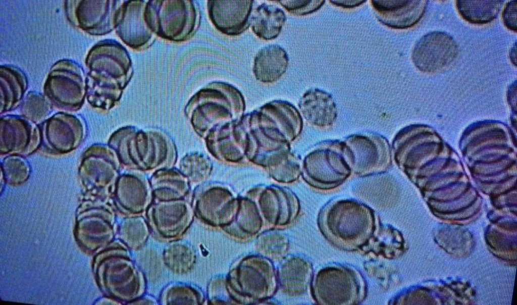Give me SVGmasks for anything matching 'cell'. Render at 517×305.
<instances>
[{"instance_id":"30bf717a","label":"cell","mask_w":517,"mask_h":305,"mask_svg":"<svg viewBox=\"0 0 517 305\" xmlns=\"http://www.w3.org/2000/svg\"><path fill=\"white\" fill-rule=\"evenodd\" d=\"M41 147L52 154H64L76 149L86 133L85 122L77 115L64 112L49 117L39 126Z\"/></svg>"},{"instance_id":"cb8c5ba5","label":"cell","mask_w":517,"mask_h":305,"mask_svg":"<svg viewBox=\"0 0 517 305\" xmlns=\"http://www.w3.org/2000/svg\"><path fill=\"white\" fill-rule=\"evenodd\" d=\"M402 245L400 234L396 229L391 225H383L379 223L363 250L392 259L401 253Z\"/></svg>"},{"instance_id":"7c38bea8","label":"cell","mask_w":517,"mask_h":305,"mask_svg":"<svg viewBox=\"0 0 517 305\" xmlns=\"http://www.w3.org/2000/svg\"><path fill=\"white\" fill-rule=\"evenodd\" d=\"M40 143V130L36 124L21 115L1 117V155H28L38 148Z\"/></svg>"},{"instance_id":"2e32d148","label":"cell","mask_w":517,"mask_h":305,"mask_svg":"<svg viewBox=\"0 0 517 305\" xmlns=\"http://www.w3.org/2000/svg\"><path fill=\"white\" fill-rule=\"evenodd\" d=\"M374 13L382 24L393 28L404 29L417 23L428 4L426 0L371 1Z\"/></svg>"},{"instance_id":"4fadbf2b","label":"cell","mask_w":517,"mask_h":305,"mask_svg":"<svg viewBox=\"0 0 517 305\" xmlns=\"http://www.w3.org/2000/svg\"><path fill=\"white\" fill-rule=\"evenodd\" d=\"M117 160L111 147L93 144L82 155L78 168L81 184L88 189H101L115 181Z\"/></svg>"},{"instance_id":"6da1fadb","label":"cell","mask_w":517,"mask_h":305,"mask_svg":"<svg viewBox=\"0 0 517 305\" xmlns=\"http://www.w3.org/2000/svg\"><path fill=\"white\" fill-rule=\"evenodd\" d=\"M85 62L88 103L95 108H112L132 76L127 50L116 41L101 40L90 48Z\"/></svg>"},{"instance_id":"ac0fdd59","label":"cell","mask_w":517,"mask_h":305,"mask_svg":"<svg viewBox=\"0 0 517 305\" xmlns=\"http://www.w3.org/2000/svg\"><path fill=\"white\" fill-rule=\"evenodd\" d=\"M313 269L307 260L298 257L285 259L279 265L277 274V282L281 289L290 295L304 293L311 285Z\"/></svg>"},{"instance_id":"4316f807","label":"cell","mask_w":517,"mask_h":305,"mask_svg":"<svg viewBox=\"0 0 517 305\" xmlns=\"http://www.w3.org/2000/svg\"><path fill=\"white\" fill-rule=\"evenodd\" d=\"M30 173V165L22 155H9L1 162V178L8 184H22L28 179Z\"/></svg>"},{"instance_id":"44dd1931","label":"cell","mask_w":517,"mask_h":305,"mask_svg":"<svg viewBox=\"0 0 517 305\" xmlns=\"http://www.w3.org/2000/svg\"><path fill=\"white\" fill-rule=\"evenodd\" d=\"M27 87V78L20 68L11 65H2L0 67L1 114L19 106Z\"/></svg>"},{"instance_id":"5bb4252c","label":"cell","mask_w":517,"mask_h":305,"mask_svg":"<svg viewBox=\"0 0 517 305\" xmlns=\"http://www.w3.org/2000/svg\"><path fill=\"white\" fill-rule=\"evenodd\" d=\"M253 0L208 2L210 18L215 27L227 35L236 36L250 25Z\"/></svg>"},{"instance_id":"603a6c76","label":"cell","mask_w":517,"mask_h":305,"mask_svg":"<svg viewBox=\"0 0 517 305\" xmlns=\"http://www.w3.org/2000/svg\"><path fill=\"white\" fill-rule=\"evenodd\" d=\"M262 225V219L256 206L249 200H242L239 202L232 221L222 228L235 237L246 238L257 233Z\"/></svg>"},{"instance_id":"277c9868","label":"cell","mask_w":517,"mask_h":305,"mask_svg":"<svg viewBox=\"0 0 517 305\" xmlns=\"http://www.w3.org/2000/svg\"><path fill=\"white\" fill-rule=\"evenodd\" d=\"M277 274L271 261L258 256L243 258L230 271L226 284L232 299L243 304L264 300L274 294Z\"/></svg>"},{"instance_id":"f1b7e54d","label":"cell","mask_w":517,"mask_h":305,"mask_svg":"<svg viewBox=\"0 0 517 305\" xmlns=\"http://www.w3.org/2000/svg\"><path fill=\"white\" fill-rule=\"evenodd\" d=\"M289 13L298 16L312 13L320 9L325 1H278Z\"/></svg>"},{"instance_id":"4dcf8cb0","label":"cell","mask_w":517,"mask_h":305,"mask_svg":"<svg viewBox=\"0 0 517 305\" xmlns=\"http://www.w3.org/2000/svg\"><path fill=\"white\" fill-rule=\"evenodd\" d=\"M334 5L344 8H353L358 6L366 1H330Z\"/></svg>"},{"instance_id":"d6986e66","label":"cell","mask_w":517,"mask_h":305,"mask_svg":"<svg viewBox=\"0 0 517 305\" xmlns=\"http://www.w3.org/2000/svg\"><path fill=\"white\" fill-rule=\"evenodd\" d=\"M262 215L267 222L274 225H285L297 216L299 205L294 195L284 192L266 191L259 201Z\"/></svg>"},{"instance_id":"3957f363","label":"cell","mask_w":517,"mask_h":305,"mask_svg":"<svg viewBox=\"0 0 517 305\" xmlns=\"http://www.w3.org/2000/svg\"><path fill=\"white\" fill-rule=\"evenodd\" d=\"M311 289L319 304L354 305L360 303L367 294V285L359 271L341 264H330L313 275Z\"/></svg>"},{"instance_id":"e0dca14e","label":"cell","mask_w":517,"mask_h":305,"mask_svg":"<svg viewBox=\"0 0 517 305\" xmlns=\"http://www.w3.org/2000/svg\"><path fill=\"white\" fill-rule=\"evenodd\" d=\"M298 106L306 120L318 127L332 126L337 117V108L332 95L317 88L307 90L300 99Z\"/></svg>"},{"instance_id":"484cf974","label":"cell","mask_w":517,"mask_h":305,"mask_svg":"<svg viewBox=\"0 0 517 305\" xmlns=\"http://www.w3.org/2000/svg\"><path fill=\"white\" fill-rule=\"evenodd\" d=\"M19 106L21 116L36 124L48 118L52 108L44 94L33 91L24 96Z\"/></svg>"},{"instance_id":"ffe728a7","label":"cell","mask_w":517,"mask_h":305,"mask_svg":"<svg viewBox=\"0 0 517 305\" xmlns=\"http://www.w3.org/2000/svg\"><path fill=\"white\" fill-rule=\"evenodd\" d=\"M288 63L286 50L278 44H270L261 48L256 54L253 72L257 80L272 83L285 73Z\"/></svg>"},{"instance_id":"f546056e","label":"cell","mask_w":517,"mask_h":305,"mask_svg":"<svg viewBox=\"0 0 517 305\" xmlns=\"http://www.w3.org/2000/svg\"><path fill=\"white\" fill-rule=\"evenodd\" d=\"M505 25L510 30L516 31V2L511 1L505 7L502 14Z\"/></svg>"},{"instance_id":"8fae6325","label":"cell","mask_w":517,"mask_h":305,"mask_svg":"<svg viewBox=\"0 0 517 305\" xmlns=\"http://www.w3.org/2000/svg\"><path fill=\"white\" fill-rule=\"evenodd\" d=\"M458 53L457 44L451 35L444 31H434L419 40L412 50V59L421 71L435 73L449 67Z\"/></svg>"},{"instance_id":"7a4b0ae2","label":"cell","mask_w":517,"mask_h":305,"mask_svg":"<svg viewBox=\"0 0 517 305\" xmlns=\"http://www.w3.org/2000/svg\"><path fill=\"white\" fill-rule=\"evenodd\" d=\"M379 224L370 207L352 199L328 202L318 217L319 228L325 238L346 251L363 250Z\"/></svg>"},{"instance_id":"5b68a950","label":"cell","mask_w":517,"mask_h":305,"mask_svg":"<svg viewBox=\"0 0 517 305\" xmlns=\"http://www.w3.org/2000/svg\"><path fill=\"white\" fill-rule=\"evenodd\" d=\"M303 173L307 183L320 190L332 189L344 183L352 172L341 141H326L318 145L305 157Z\"/></svg>"},{"instance_id":"83f0119b","label":"cell","mask_w":517,"mask_h":305,"mask_svg":"<svg viewBox=\"0 0 517 305\" xmlns=\"http://www.w3.org/2000/svg\"><path fill=\"white\" fill-rule=\"evenodd\" d=\"M289 242L284 235L276 232H267L258 238L256 245L262 254L271 257L279 256L288 249Z\"/></svg>"},{"instance_id":"8992f818","label":"cell","mask_w":517,"mask_h":305,"mask_svg":"<svg viewBox=\"0 0 517 305\" xmlns=\"http://www.w3.org/2000/svg\"><path fill=\"white\" fill-rule=\"evenodd\" d=\"M52 106L67 111L81 108L86 97V76L82 66L70 59L58 61L51 67L43 86Z\"/></svg>"},{"instance_id":"9a60e30c","label":"cell","mask_w":517,"mask_h":305,"mask_svg":"<svg viewBox=\"0 0 517 305\" xmlns=\"http://www.w3.org/2000/svg\"><path fill=\"white\" fill-rule=\"evenodd\" d=\"M146 3L129 1L123 3L119 14L116 32L121 39L133 48L140 47L151 39L152 31L146 21Z\"/></svg>"},{"instance_id":"7402d4cb","label":"cell","mask_w":517,"mask_h":305,"mask_svg":"<svg viewBox=\"0 0 517 305\" xmlns=\"http://www.w3.org/2000/svg\"><path fill=\"white\" fill-rule=\"evenodd\" d=\"M286 19L282 9L264 3L252 12L250 26L257 36L264 40H272L279 35Z\"/></svg>"},{"instance_id":"9c48e42d","label":"cell","mask_w":517,"mask_h":305,"mask_svg":"<svg viewBox=\"0 0 517 305\" xmlns=\"http://www.w3.org/2000/svg\"><path fill=\"white\" fill-rule=\"evenodd\" d=\"M120 1H66V16L71 24L93 35L107 34L116 28Z\"/></svg>"},{"instance_id":"d4e9b609","label":"cell","mask_w":517,"mask_h":305,"mask_svg":"<svg viewBox=\"0 0 517 305\" xmlns=\"http://www.w3.org/2000/svg\"><path fill=\"white\" fill-rule=\"evenodd\" d=\"M504 1H457V9L461 16L474 24H485L498 16Z\"/></svg>"},{"instance_id":"ba28073f","label":"cell","mask_w":517,"mask_h":305,"mask_svg":"<svg viewBox=\"0 0 517 305\" xmlns=\"http://www.w3.org/2000/svg\"><path fill=\"white\" fill-rule=\"evenodd\" d=\"M341 141L352 173L361 177L383 173L391 163L388 140L375 133L350 135Z\"/></svg>"},{"instance_id":"52a82bcc","label":"cell","mask_w":517,"mask_h":305,"mask_svg":"<svg viewBox=\"0 0 517 305\" xmlns=\"http://www.w3.org/2000/svg\"><path fill=\"white\" fill-rule=\"evenodd\" d=\"M147 23L158 35L173 41L185 39L197 22L196 9L191 1H149L146 3Z\"/></svg>"}]
</instances>
